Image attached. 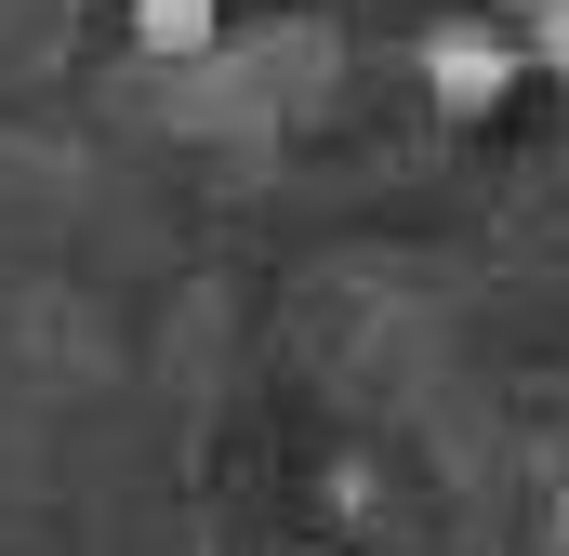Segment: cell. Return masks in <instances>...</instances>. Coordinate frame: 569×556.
<instances>
[{
    "instance_id": "1",
    "label": "cell",
    "mask_w": 569,
    "mask_h": 556,
    "mask_svg": "<svg viewBox=\"0 0 569 556\" xmlns=\"http://www.w3.org/2000/svg\"><path fill=\"white\" fill-rule=\"evenodd\" d=\"M517 80H530V40H517V27H477V13H463V27L425 40V107L437 120H490Z\"/></svg>"
},
{
    "instance_id": "2",
    "label": "cell",
    "mask_w": 569,
    "mask_h": 556,
    "mask_svg": "<svg viewBox=\"0 0 569 556\" xmlns=\"http://www.w3.org/2000/svg\"><path fill=\"white\" fill-rule=\"evenodd\" d=\"M212 13H226V0H133V40L159 53V67H186V53L212 40Z\"/></svg>"
},
{
    "instance_id": "3",
    "label": "cell",
    "mask_w": 569,
    "mask_h": 556,
    "mask_svg": "<svg viewBox=\"0 0 569 556\" xmlns=\"http://www.w3.org/2000/svg\"><path fill=\"white\" fill-rule=\"evenodd\" d=\"M530 67H543V80H569V0H543V13H530Z\"/></svg>"
}]
</instances>
